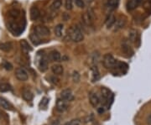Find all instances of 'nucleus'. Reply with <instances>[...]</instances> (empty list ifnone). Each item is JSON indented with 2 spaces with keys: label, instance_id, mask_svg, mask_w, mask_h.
<instances>
[{
  "label": "nucleus",
  "instance_id": "4be33fe9",
  "mask_svg": "<svg viewBox=\"0 0 151 125\" xmlns=\"http://www.w3.org/2000/svg\"><path fill=\"white\" fill-rule=\"evenodd\" d=\"M29 39H30L31 42H32L35 45H40V44L41 43L40 37H39L35 33H32V34L29 35Z\"/></svg>",
  "mask_w": 151,
  "mask_h": 125
},
{
  "label": "nucleus",
  "instance_id": "2f4dec72",
  "mask_svg": "<svg viewBox=\"0 0 151 125\" xmlns=\"http://www.w3.org/2000/svg\"><path fill=\"white\" fill-rule=\"evenodd\" d=\"M65 8L67 10H71L73 8V2L72 0H65Z\"/></svg>",
  "mask_w": 151,
  "mask_h": 125
},
{
  "label": "nucleus",
  "instance_id": "20e7f679",
  "mask_svg": "<svg viewBox=\"0 0 151 125\" xmlns=\"http://www.w3.org/2000/svg\"><path fill=\"white\" fill-rule=\"evenodd\" d=\"M116 63H117V60L114 59V57L112 55L106 54L103 56V64L106 69L112 71L114 68V66L116 65Z\"/></svg>",
  "mask_w": 151,
  "mask_h": 125
},
{
  "label": "nucleus",
  "instance_id": "f3484780",
  "mask_svg": "<svg viewBox=\"0 0 151 125\" xmlns=\"http://www.w3.org/2000/svg\"><path fill=\"white\" fill-rule=\"evenodd\" d=\"M0 108L6 109V110H12L13 107L6 99L3 98H0Z\"/></svg>",
  "mask_w": 151,
  "mask_h": 125
},
{
  "label": "nucleus",
  "instance_id": "7ed1b4c3",
  "mask_svg": "<svg viewBox=\"0 0 151 125\" xmlns=\"http://www.w3.org/2000/svg\"><path fill=\"white\" fill-rule=\"evenodd\" d=\"M69 36L74 42H81L84 39L83 34L81 31V29L76 26L71 27L69 29Z\"/></svg>",
  "mask_w": 151,
  "mask_h": 125
},
{
  "label": "nucleus",
  "instance_id": "473e14b6",
  "mask_svg": "<svg viewBox=\"0 0 151 125\" xmlns=\"http://www.w3.org/2000/svg\"><path fill=\"white\" fill-rule=\"evenodd\" d=\"M72 80L74 82H79L80 81V74L77 71H74L72 74Z\"/></svg>",
  "mask_w": 151,
  "mask_h": 125
},
{
  "label": "nucleus",
  "instance_id": "a211bd4d",
  "mask_svg": "<svg viewBox=\"0 0 151 125\" xmlns=\"http://www.w3.org/2000/svg\"><path fill=\"white\" fill-rule=\"evenodd\" d=\"M60 58H61L60 54L57 50H51L50 51V60H53V61H60Z\"/></svg>",
  "mask_w": 151,
  "mask_h": 125
},
{
  "label": "nucleus",
  "instance_id": "f8f14e48",
  "mask_svg": "<svg viewBox=\"0 0 151 125\" xmlns=\"http://www.w3.org/2000/svg\"><path fill=\"white\" fill-rule=\"evenodd\" d=\"M141 2H142V0H128L127 4H126L128 11H132L135 9L137 7H139Z\"/></svg>",
  "mask_w": 151,
  "mask_h": 125
},
{
  "label": "nucleus",
  "instance_id": "a878e982",
  "mask_svg": "<svg viewBox=\"0 0 151 125\" xmlns=\"http://www.w3.org/2000/svg\"><path fill=\"white\" fill-rule=\"evenodd\" d=\"M20 11L19 9H11L9 11V16L10 19H17L19 17H20Z\"/></svg>",
  "mask_w": 151,
  "mask_h": 125
},
{
  "label": "nucleus",
  "instance_id": "cd10ccee",
  "mask_svg": "<svg viewBox=\"0 0 151 125\" xmlns=\"http://www.w3.org/2000/svg\"><path fill=\"white\" fill-rule=\"evenodd\" d=\"M11 90H12V87L9 83H6V82L0 83V92L1 93H6V92L11 91Z\"/></svg>",
  "mask_w": 151,
  "mask_h": 125
},
{
  "label": "nucleus",
  "instance_id": "4468645a",
  "mask_svg": "<svg viewBox=\"0 0 151 125\" xmlns=\"http://www.w3.org/2000/svg\"><path fill=\"white\" fill-rule=\"evenodd\" d=\"M126 22H127L126 21V18H124V17L121 16L119 19H118L114 24L115 30H119V29H123L126 24Z\"/></svg>",
  "mask_w": 151,
  "mask_h": 125
},
{
  "label": "nucleus",
  "instance_id": "6ab92c4d",
  "mask_svg": "<svg viewBox=\"0 0 151 125\" xmlns=\"http://www.w3.org/2000/svg\"><path fill=\"white\" fill-rule=\"evenodd\" d=\"M120 0H108V8L110 10H114L118 8Z\"/></svg>",
  "mask_w": 151,
  "mask_h": 125
},
{
  "label": "nucleus",
  "instance_id": "423d86ee",
  "mask_svg": "<svg viewBox=\"0 0 151 125\" xmlns=\"http://www.w3.org/2000/svg\"><path fill=\"white\" fill-rule=\"evenodd\" d=\"M15 76H16L17 79L19 81H20V82H25V81H27L28 78H29L27 71L23 67L17 68L16 71H15Z\"/></svg>",
  "mask_w": 151,
  "mask_h": 125
},
{
  "label": "nucleus",
  "instance_id": "6e6552de",
  "mask_svg": "<svg viewBox=\"0 0 151 125\" xmlns=\"http://www.w3.org/2000/svg\"><path fill=\"white\" fill-rule=\"evenodd\" d=\"M89 100H90V103L92 104L93 108H97L99 103H101L100 98L98 97L97 93L95 92H91L89 94Z\"/></svg>",
  "mask_w": 151,
  "mask_h": 125
},
{
  "label": "nucleus",
  "instance_id": "393cba45",
  "mask_svg": "<svg viewBox=\"0 0 151 125\" xmlns=\"http://www.w3.org/2000/svg\"><path fill=\"white\" fill-rule=\"evenodd\" d=\"M115 22H116V18H115V16H114L113 14H111V15L109 16V18L107 19L106 26H107L108 29H110V28H112L113 25H114Z\"/></svg>",
  "mask_w": 151,
  "mask_h": 125
},
{
  "label": "nucleus",
  "instance_id": "412c9836",
  "mask_svg": "<svg viewBox=\"0 0 151 125\" xmlns=\"http://www.w3.org/2000/svg\"><path fill=\"white\" fill-rule=\"evenodd\" d=\"M22 97H23V98H24L25 101L29 102V101H31V100L33 99V94H32V93L29 91V90L25 89V90H24V91H23V93H22Z\"/></svg>",
  "mask_w": 151,
  "mask_h": 125
},
{
  "label": "nucleus",
  "instance_id": "f704fd0d",
  "mask_svg": "<svg viewBox=\"0 0 151 125\" xmlns=\"http://www.w3.org/2000/svg\"><path fill=\"white\" fill-rule=\"evenodd\" d=\"M3 66L4 67V69L7 70V71H11L13 69V65H11L9 62H8V61H4V64H3Z\"/></svg>",
  "mask_w": 151,
  "mask_h": 125
},
{
  "label": "nucleus",
  "instance_id": "5701e85b",
  "mask_svg": "<svg viewBox=\"0 0 151 125\" xmlns=\"http://www.w3.org/2000/svg\"><path fill=\"white\" fill-rule=\"evenodd\" d=\"M62 1L61 0H54L50 5V9L52 11H57L61 7Z\"/></svg>",
  "mask_w": 151,
  "mask_h": 125
},
{
  "label": "nucleus",
  "instance_id": "72a5a7b5",
  "mask_svg": "<svg viewBox=\"0 0 151 125\" xmlns=\"http://www.w3.org/2000/svg\"><path fill=\"white\" fill-rule=\"evenodd\" d=\"M74 1H75L76 5L77 6L78 8L83 9L85 7V4H84V1L83 0H74Z\"/></svg>",
  "mask_w": 151,
  "mask_h": 125
},
{
  "label": "nucleus",
  "instance_id": "9d476101",
  "mask_svg": "<svg viewBox=\"0 0 151 125\" xmlns=\"http://www.w3.org/2000/svg\"><path fill=\"white\" fill-rule=\"evenodd\" d=\"M68 108V105L66 103V101H65L62 98L57 99L56 101V110L60 113H63Z\"/></svg>",
  "mask_w": 151,
  "mask_h": 125
},
{
  "label": "nucleus",
  "instance_id": "e433bc0d",
  "mask_svg": "<svg viewBox=\"0 0 151 125\" xmlns=\"http://www.w3.org/2000/svg\"><path fill=\"white\" fill-rule=\"evenodd\" d=\"M49 103V99L47 98H44L40 103V106H42V108H46L47 104Z\"/></svg>",
  "mask_w": 151,
  "mask_h": 125
},
{
  "label": "nucleus",
  "instance_id": "7c9ffc66",
  "mask_svg": "<svg viewBox=\"0 0 151 125\" xmlns=\"http://www.w3.org/2000/svg\"><path fill=\"white\" fill-rule=\"evenodd\" d=\"M123 50H124V51L125 52V54H128V56H129V57L132 56L133 54H134V51H133V50H131V48H129L128 45H124Z\"/></svg>",
  "mask_w": 151,
  "mask_h": 125
},
{
  "label": "nucleus",
  "instance_id": "2eb2a0df",
  "mask_svg": "<svg viewBox=\"0 0 151 125\" xmlns=\"http://www.w3.org/2000/svg\"><path fill=\"white\" fill-rule=\"evenodd\" d=\"M51 71L53 72V74L56 75V76H60V75H62L63 74V66L62 65H59V64H55L51 66Z\"/></svg>",
  "mask_w": 151,
  "mask_h": 125
},
{
  "label": "nucleus",
  "instance_id": "58836bf2",
  "mask_svg": "<svg viewBox=\"0 0 151 125\" xmlns=\"http://www.w3.org/2000/svg\"><path fill=\"white\" fill-rule=\"evenodd\" d=\"M85 1H86L87 4H91V3L93 2V0H85Z\"/></svg>",
  "mask_w": 151,
  "mask_h": 125
},
{
  "label": "nucleus",
  "instance_id": "4c0bfd02",
  "mask_svg": "<svg viewBox=\"0 0 151 125\" xmlns=\"http://www.w3.org/2000/svg\"><path fill=\"white\" fill-rule=\"evenodd\" d=\"M146 121H147V124H148L151 125V114L147 117V119H146Z\"/></svg>",
  "mask_w": 151,
  "mask_h": 125
},
{
  "label": "nucleus",
  "instance_id": "dca6fc26",
  "mask_svg": "<svg viewBox=\"0 0 151 125\" xmlns=\"http://www.w3.org/2000/svg\"><path fill=\"white\" fill-rule=\"evenodd\" d=\"M91 71H92V82H97V81L99 80V78H100V75H99V71H98V69H97V65H93L92 68H91Z\"/></svg>",
  "mask_w": 151,
  "mask_h": 125
},
{
  "label": "nucleus",
  "instance_id": "b1692460",
  "mask_svg": "<svg viewBox=\"0 0 151 125\" xmlns=\"http://www.w3.org/2000/svg\"><path fill=\"white\" fill-rule=\"evenodd\" d=\"M20 45H21V49L24 51V52H29L32 50V47L29 45L26 40H23L20 41Z\"/></svg>",
  "mask_w": 151,
  "mask_h": 125
},
{
  "label": "nucleus",
  "instance_id": "bb28decb",
  "mask_svg": "<svg viewBox=\"0 0 151 125\" xmlns=\"http://www.w3.org/2000/svg\"><path fill=\"white\" fill-rule=\"evenodd\" d=\"M55 34L57 36V37H61L62 36V32H63V24H57L55 27Z\"/></svg>",
  "mask_w": 151,
  "mask_h": 125
},
{
  "label": "nucleus",
  "instance_id": "aec40b11",
  "mask_svg": "<svg viewBox=\"0 0 151 125\" xmlns=\"http://www.w3.org/2000/svg\"><path fill=\"white\" fill-rule=\"evenodd\" d=\"M13 48V45L11 42H5V43L0 44V50L5 52H9Z\"/></svg>",
  "mask_w": 151,
  "mask_h": 125
},
{
  "label": "nucleus",
  "instance_id": "0eeeda50",
  "mask_svg": "<svg viewBox=\"0 0 151 125\" xmlns=\"http://www.w3.org/2000/svg\"><path fill=\"white\" fill-rule=\"evenodd\" d=\"M34 31L39 37H47L50 35V29L45 26H35L34 29Z\"/></svg>",
  "mask_w": 151,
  "mask_h": 125
},
{
  "label": "nucleus",
  "instance_id": "ddd939ff",
  "mask_svg": "<svg viewBox=\"0 0 151 125\" xmlns=\"http://www.w3.org/2000/svg\"><path fill=\"white\" fill-rule=\"evenodd\" d=\"M40 12L39 10V9L35 6H32L30 8V19L32 21L37 20L40 18Z\"/></svg>",
  "mask_w": 151,
  "mask_h": 125
},
{
  "label": "nucleus",
  "instance_id": "c85d7f7f",
  "mask_svg": "<svg viewBox=\"0 0 151 125\" xmlns=\"http://www.w3.org/2000/svg\"><path fill=\"white\" fill-rule=\"evenodd\" d=\"M83 19H84V22L86 23V24H88V25L92 24V16H91V14H90V13H86V14H84V16H83Z\"/></svg>",
  "mask_w": 151,
  "mask_h": 125
},
{
  "label": "nucleus",
  "instance_id": "9b49d317",
  "mask_svg": "<svg viewBox=\"0 0 151 125\" xmlns=\"http://www.w3.org/2000/svg\"><path fill=\"white\" fill-rule=\"evenodd\" d=\"M38 66H39V70L42 71V72L47 71V69H48V60H47V58L45 56H42L40 58Z\"/></svg>",
  "mask_w": 151,
  "mask_h": 125
},
{
  "label": "nucleus",
  "instance_id": "f257e3e1",
  "mask_svg": "<svg viewBox=\"0 0 151 125\" xmlns=\"http://www.w3.org/2000/svg\"><path fill=\"white\" fill-rule=\"evenodd\" d=\"M19 19V17L17 19H10L8 24V29L13 33L14 35H19L24 30L25 20L24 19L22 20L21 19L20 20Z\"/></svg>",
  "mask_w": 151,
  "mask_h": 125
},
{
  "label": "nucleus",
  "instance_id": "f03ea898",
  "mask_svg": "<svg viewBox=\"0 0 151 125\" xmlns=\"http://www.w3.org/2000/svg\"><path fill=\"white\" fill-rule=\"evenodd\" d=\"M101 93H102V103L103 104V108H110L113 101V93L106 87H102Z\"/></svg>",
  "mask_w": 151,
  "mask_h": 125
},
{
  "label": "nucleus",
  "instance_id": "c756f323",
  "mask_svg": "<svg viewBox=\"0 0 151 125\" xmlns=\"http://www.w3.org/2000/svg\"><path fill=\"white\" fill-rule=\"evenodd\" d=\"M129 40L132 41V42H134L137 40V31L133 29L129 32Z\"/></svg>",
  "mask_w": 151,
  "mask_h": 125
},
{
  "label": "nucleus",
  "instance_id": "1a4fd4ad",
  "mask_svg": "<svg viewBox=\"0 0 151 125\" xmlns=\"http://www.w3.org/2000/svg\"><path fill=\"white\" fill-rule=\"evenodd\" d=\"M60 97L62 99H64L66 102H70V101H72L74 99V95H73V93L72 91L67 88V89H64L61 93H60Z\"/></svg>",
  "mask_w": 151,
  "mask_h": 125
},
{
  "label": "nucleus",
  "instance_id": "c9c22d12",
  "mask_svg": "<svg viewBox=\"0 0 151 125\" xmlns=\"http://www.w3.org/2000/svg\"><path fill=\"white\" fill-rule=\"evenodd\" d=\"M64 125H80V120L79 119H72L67 122Z\"/></svg>",
  "mask_w": 151,
  "mask_h": 125
},
{
  "label": "nucleus",
  "instance_id": "39448f33",
  "mask_svg": "<svg viewBox=\"0 0 151 125\" xmlns=\"http://www.w3.org/2000/svg\"><path fill=\"white\" fill-rule=\"evenodd\" d=\"M128 68H129V66H128V65H127L126 63L117 60L116 65L114 66V68L112 70V71H113V73H115V75H116V73H118V74H119V73L124 74V73L127 72Z\"/></svg>",
  "mask_w": 151,
  "mask_h": 125
}]
</instances>
